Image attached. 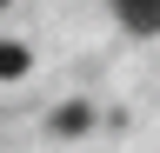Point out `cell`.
<instances>
[{
	"label": "cell",
	"mask_w": 160,
	"mask_h": 153,
	"mask_svg": "<svg viewBox=\"0 0 160 153\" xmlns=\"http://www.w3.org/2000/svg\"><path fill=\"white\" fill-rule=\"evenodd\" d=\"M0 7H7V0H0Z\"/></svg>",
	"instance_id": "277c9868"
},
{
	"label": "cell",
	"mask_w": 160,
	"mask_h": 153,
	"mask_svg": "<svg viewBox=\"0 0 160 153\" xmlns=\"http://www.w3.org/2000/svg\"><path fill=\"white\" fill-rule=\"evenodd\" d=\"M87 127H93L87 107H60V113H53V133H87Z\"/></svg>",
	"instance_id": "3957f363"
},
{
	"label": "cell",
	"mask_w": 160,
	"mask_h": 153,
	"mask_svg": "<svg viewBox=\"0 0 160 153\" xmlns=\"http://www.w3.org/2000/svg\"><path fill=\"white\" fill-rule=\"evenodd\" d=\"M27 73V47L20 40H0V80H20Z\"/></svg>",
	"instance_id": "7a4b0ae2"
},
{
	"label": "cell",
	"mask_w": 160,
	"mask_h": 153,
	"mask_svg": "<svg viewBox=\"0 0 160 153\" xmlns=\"http://www.w3.org/2000/svg\"><path fill=\"white\" fill-rule=\"evenodd\" d=\"M127 33H160V0H113Z\"/></svg>",
	"instance_id": "6da1fadb"
}]
</instances>
